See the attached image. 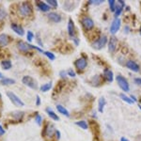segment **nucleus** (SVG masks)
<instances>
[{
    "mask_svg": "<svg viewBox=\"0 0 141 141\" xmlns=\"http://www.w3.org/2000/svg\"><path fill=\"white\" fill-rule=\"evenodd\" d=\"M32 11H33L32 6L30 5V3L28 2H24L20 6V8H19L20 14L24 17L28 16L30 14H32Z\"/></svg>",
    "mask_w": 141,
    "mask_h": 141,
    "instance_id": "obj_1",
    "label": "nucleus"
},
{
    "mask_svg": "<svg viewBox=\"0 0 141 141\" xmlns=\"http://www.w3.org/2000/svg\"><path fill=\"white\" fill-rule=\"evenodd\" d=\"M107 43V37L105 35L102 36L101 38H99L97 41H95L91 46L93 49H96V50H100V49H103V47L105 46V44Z\"/></svg>",
    "mask_w": 141,
    "mask_h": 141,
    "instance_id": "obj_2",
    "label": "nucleus"
},
{
    "mask_svg": "<svg viewBox=\"0 0 141 141\" xmlns=\"http://www.w3.org/2000/svg\"><path fill=\"white\" fill-rule=\"evenodd\" d=\"M116 80L118 82V85L119 86V87L123 91H126L128 92L129 90H130V86H129V83L126 79L121 75H118L116 76Z\"/></svg>",
    "mask_w": 141,
    "mask_h": 141,
    "instance_id": "obj_3",
    "label": "nucleus"
},
{
    "mask_svg": "<svg viewBox=\"0 0 141 141\" xmlns=\"http://www.w3.org/2000/svg\"><path fill=\"white\" fill-rule=\"evenodd\" d=\"M22 82H23V84L25 85L27 87H30V89H32V90H37V89H38L37 82H36L31 76H28V75L24 76L22 79Z\"/></svg>",
    "mask_w": 141,
    "mask_h": 141,
    "instance_id": "obj_4",
    "label": "nucleus"
},
{
    "mask_svg": "<svg viewBox=\"0 0 141 141\" xmlns=\"http://www.w3.org/2000/svg\"><path fill=\"white\" fill-rule=\"evenodd\" d=\"M7 96L8 97V99L12 102L16 106H24V103L15 93H13L12 91H8L7 92Z\"/></svg>",
    "mask_w": 141,
    "mask_h": 141,
    "instance_id": "obj_5",
    "label": "nucleus"
},
{
    "mask_svg": "<svg viewBox=\"0 0 141 141\" xmlns=\"http://www.w3.org/2000/svg\"><path fill=\"white\" fill-rule=\"evenodd\" d=\"M81 23H82V25L85 27V29H87V30L92 29L93 27H94V22H93V20L87 16L82 18Z\"/></svg>",
    "mask_w": 141,
    "mask_h": 141,
    "instance_id": "obj_6",
    "label": "nucleus"
},
{
    "mask_svg": "<svg viewBox=\"0 0 141 141\" xmlns=\"http://www.w3.org/2000/svg\"><path fill=\"white\" fill-rule=\"evenodd\" d=\"M120 23H121V21L119 18H115L114 21L111 24V27H110V33L111 34H116L119 31V27H120Z\"/></svg>",
    "mask_w": 141,
    "mask_h": 141,
    "instance_id": "obj_7",
    "label": "nucleus"
},
{
    "mask_svg": "<svg viewBox=\"0 0 141 141\" xmlns=\"http://www.w3.org/2000/svg\"><path fill=\"white\" fill-rule=\"evenodd\" d=\"M74 65H75L76 69H78V70H84L87 66V61L85 57H80L74 62Z\"/></svg>",
    "mask_w": 141,
    "mask_h": 141,
    "instance_id": "obj_8",
    "label": "nucleus"
},
{
    "mask_svg": "<svg viewBox=\"0 0 141 141\" xmlns=\"http://www.w3.org/2000/svg\"><path fill=\"white\" fill-rule=\"evenodd\" d=\"M125 65H126V67H127L128 69H130L131 70H133L135 73H138L139 70H140L138 64L136 62H135V61H133V60H129V61H127Z\"/></svg>",
    "mask_w": 141,
    "mask_h": 141,
    "instance_id": "obj_9",
    "label": "nucleus"
},
{
    "mask_svg": "<svg viewBox=\"0 0 141 141\" xmlns=\"http://www.w3.org/2000/svg\"><path fill=\"white\" fill-rule=\"evenodd\" d=\"M117 46H118V41L117 39L115 38V37H112L110 39V41H109V43H108V49H109V52L110 53H114L116 51V49H117Z\"/></svg>",
    "mask_w": 141,
    "mask_h": 141,
    "instance_id": "obj_10",
    "label": "nucleus"
},
{
    "mask_svg": "<svg viewBox=\"0 0 141 141\" xmlns=\"http://www.w3.org/2000/svg\"><path fill=\"white\" fill-rule=\"evenodd\" d=\"M125 7V3L124 1H122V0H119V3H118V5L116 6V11H115V15H116V18H119V16L121 14L122 12V10L123 8Z\"/></svg>",
    "mask_w": 141,
    "mask_h": 141,
    "instance_id": "obj_11",
    "label": "nucleus"
},
{
    "mask_svg": "<svg viewBox=\"0 0 141 141\" xmlns=\"http://www.w3.org/2000/svg\"><path fill=\"white\" fill-rule=\"evenodd\" d=\"M17 47H18V49H19L21 52H28L31 49V47H30V44H27L25 43V42H24V41H19L18 43H17Z\"/></svg>",
    "mask_w": 141,
    "mask_h": 141,
    "instance_id": "obj_12",
    "label": "nucleus"
},
{
    "mask_svg": "<svg viewBox=\"0 0 141 141\" xmlns=\"http://www.w3.org/2000/svg\"><path fill=\"white\" fill-rule=\"evenodd\" d=\"M47 16H48V19L50 21H52V22L54 23H59L61 21V16H60L59 14L56 13V12H50Z\"/></svg>",
    "mask_w": 141,
    "mask_h": 141,
    "instance_id": "obj_13",
    "label": "nucleus"
},
{
    "mask_svg": "<svg viewBox=\"0 0 141 141\" xmlns=\"http://www.w3.org/2000/svg\"><path fill=\"white\" fill-rule=\"evenodd\" d=\"M11 29L13 30L16 34H18V35L23 36L24 34V31L21 25H18V24H11Z\"/></svg>",
    "mask_w": 141,
    "mask_h": 141,
    "instance_id": "obj_14",
    "label": "nucleus"
},
{
    "mask_svg": "<svg viewBox=\"0 0 141 141\" xmlns=\"http://www.w3.org/2000/svg\"><path fill=\"white\" fill-rule=\"evenodd\" d=\"M10 42V39L8 36L6 34H0V47L7 46Z\"/></svg>",
    "mask_w": 141,
    "mask_h": 141,
    "instance_id": "obj_15",
    "label": "nucleus"
},
{
    "mask_svg": "<svg viewBox=\"0 0 141 141\" xmlns=\"http://www.w3.org/2000/svg\"><path fill=\"white\" fill-rule=\"evenodd\" d=\"M68 33L69 35L73 38L74 36V33H75V27H74V24H73V21L72 19H69V23H68Z\"/></svg>",
    "mask_w": 141,
    "mask_h": 141,
    "instance_id": "obj_16",
    "label": "nucleus"
},
{
    "mask_svg": "<svg viewBox=\"0 0 141 141\" xmlns=\"http://www.w3.org/2000/svg\"><path fill=\"white\" fill-rule=\"evenodd\" d=\"M103 74H104V77L108 82H113V79H114V74H113V72L109 69H105L103 70Z\"/></svg>",
    "mask_w": 141,
    "mask_h": 141,
    "instance_id": "obj_17",
    "label": "nucleus"
},
{
    "mask_svg": "<svg viewBox=\"0 0 141 141\" xmlns=\"http://www.w3.org/2000/svg\"><path fill=\"white\" fill-rule=\"evenodd\" d=\"M56 133L54 127L52 125H47L46 128H45V131H44V134L47 137H52L53 136V134Z\"/></svg>",
    "mask_w": 141,
    "mask_h": 141,
    "instance_id": "obj_18",
    "label": "nucleus"
},
{
    "mask_svg": "<svg viewBox=\"0 0 141 141\" xmlns=\"http://www.w3.org/2000/svg\"><path fill=\"white\" fill-rule=\"evenodd\" d=\"M38 8L40 11H43V12H47V11H50V7L47 5V3H43V2H39L37 4Z\"/></svg>",
    "mask_w": 141,
    "mask_h": 141,
    "instance_id": "obj_19",
    "label": "nucleus"
},
{
    "mask_svg": "<svg viewBox=\"0 0 141 141\" xmlns=\"http://www.w3.org/2000/svg\"><path fill=\"white\" fill-rule=\"evenodd\" d=\"M57 111L59 112L60 114L64 115V116H66V117H70L69 111L65 108V107H64V106L61 105V104H57Z\"/></svg>",
    "mask_w": 141,
    "mask_h": 141,
    "instance_id": "obj_20",
    "label": "nucleus"
},
{
    "mask_svg": "<svg viewBox=\"0 0 141 141\" xmlns=\"http://www.w3.org/2000/svg\"><path fill=\"white\" fill-rule=\"evenodd\" d=\"M46 112H47V114H48V116L51 118L52 119H54V120H59L58 116H57L51 108H46Z\"/></svg>",
    "mask_w": 141,
    "mask_h": 141,
    "instance_id": "obj_21",
    "label": "nucleus"
},
{
    "mask_svg": "<svg viewBox=\"0 0 141 141\" xmlns=\"http://www.w3.org/2000/svg\"><path fill=\"white\" fill-rule=\"evenodd\" d=\"M104 105H105V99H104L103 97L100 98V100H99V106H98L99 112L103 113V108H104Z\"/></svg>",
    "mask_w": 141,
    "mask_h": 141,
    "instance_id": "obj_22",
    "label": "nucleus"
},
{
    "mask_svg": "<svg viewBox=\"0 0 141 141\" xmlns=\"http://www.w3.org/2000/svg\"><path fill=\"white\" fill-rule=\"evenodd\" d=\"M52 87V82H49V83H46V84H43L40 87V90H41V92H47L48 90H51Z\"/></svg>",
    "mask_w": 141,
    "mask_h": 141,
    "instance_id": "obj_23",
    "label": "nucleus"
},
{
    "mask_svg": "<svg viewBox=\"0 0 141 141\" xmlns=\"http://www.w3.org/2000/svg\"><path fill=\"white\" fill-rule=\"evenodd\" d=\"M1 67L4 70H10L12 67V64H11V62L10 60H4V61L1 62Z\"/></svg>",
    "mask_w": 141,
    "mask_h": 141,
    "instance_id": "obj_24",
    "label": "nucleus"
},
{
    "mask_svg": "<svg viewBox=\"0 0 141 141\" xmlns=\"http://www.w3.org/2000/svg\"><path fill=\"white\" fill-rule=\"evenodd\" d=\"M15 83V80L14 79H11V78H3L1 79V81H0V84L2 85H13Z\"/></svg>",
    "mask_w": 141,
    "mask_h": 141,
    "instance_id": "obj_25",
    "label": "nucleus"
},
{
    "mask_svg": "<svg viewBox=\"0 0 141 141\" xmlns=\"http://www.w3.org/2000/svg\"><path fill=\"white\" fill-rule=\"evenodd\" d=\"M119 96H120V98L122 99V101H124V102H126L127 103H129V104H133L135 102H134L132 99H131V97H128V96H126L125 94H123V93H120L119 94Z\"/></svg>",
    "mask_w": 141,
    "mask_h": 141,
    "instance_id": "obj_26",
    "label": "nucleus"
},
{
    "mask_svg": "<svg viewBox=\"0 0 141 141\" xmlns=\"http://www.w3.org/2000/svg\"><path fill=\"white\" fill-rule=\"evenodd\" d=\"M75 124L77 125V126H79L81 129H83V130H87V121H85V120H79V121H76Z\"/></svg>",
    "mask_w": 141,
    "mask_h": 141,
    "instance_id": "obj_27",
    "label": "nucleus"
},
{
    "mask_svg": "<svg viewBox=\"0 0 141 141\" xmlns=\"http://www.w3.org/2000/svg\"><path fill=\"white\" fill-rule=\"evenodd\" d=\"M6 16H7V12H6V11L2 8V7H0V22L4 21Z\"/></svg>",
    "mask_w": 141,
    "mask_h": 141,
    "instance_id": "obj_28",
    "label": "nucleus"
},
{
    "mask_svg": "<svg viewBox=\"0 0 141 141\" xmlns=\"http://www.w3.org/2000/svg\"><path fill=\"white\" fill-rule=\"evenodd\" d=\"M108 4H109V8H110L111 11L115 12V11H116V1H115V0H109Z\"/></svg>",
    "mask_w": 141,
    "mask_h": 141,
    "instance_id": "obj_29",
    "label": "nucleus"
},
{
    "mask_svg": "<svg viewBox=\"0 0 141 141\" xmlns=\"http://www.w3.org/2000/svg\"><path fill=\"white\" fill-rule=\"evenodd\" d=\"M43 54L46 56L47 57H48L50 60H55V58H56V57H55V55L53 54V53H51V52H47V51H43Z\"/></svg>",
    "mask_w": 141,
    "mask_h": 141,
    "instance_id": "obj_30",
    "label": "nucleus"
},
{
    "mask_svg": "<svg viewBox=\"0 0 141 141\" xmlns=\"http://www.w3.org/2000/svg\"><path fill=\"white\" fill-rule=\"evenodd\" d=\"M47 5L49 7H53V8H57V2L56 0H47Z\"/></svg>",
    "mask_w": 141,
    "mask_h": 141,
    "instance_id": "obj_31",
    "label": "nucleus"
},
{
    "mask_svg": "<svg viewBox=\"0 0 141 141\" xmlns=\"http://www.w3.org/2000/svg\"><path fill=\"white\" fill-rule=\"evenodd\" d=\"M27 41H32L33 38H34V35H33V33L31 31H27Z\"/></svg>",
    "mask_w": 141,
    "mask_h": 141,
    "instance_id": "obj_32",
    "label": "nucleus"
},
{
    "mask_svg": "<svg viewBox=\"0 0 141 141\" xmlns=\"http://www.w3.org/2000/svg\"><path fill=\"white\" fill-rule=\"evenodd\" d=\"M35 119H36V121H37V123H38L39 125L41 124V121H42V118L41 117V115H39V114L36 115Z\"/></svg>",
    "mask_w": 141,
    "mask_h": 141,
    "instance_id": "obj_33",
    "label": "nucleus"
},
{
    "mask_svg": "<svg viewBox=\"0 0 141 141\" xmlns=\"http://www.w3.org/2000/svg\"><path fill=\"white\" fill-rule=\"evenodd\" d=\"M68 73L70 77H75V73H74V72H73V70H72V69H70V70H68V73Z\"/></svg>",
    "mask_w": 141,
    "mask_h": 141,
    "instance_id": "obj_34",
    "label": "nucleus"
},
{
    "mask_svg": "<svg viewBox=\"0 0 141 141\" xmlns=\"http://www.w3.org/2000/svg\"><path fill=\"white\" fill-rule=\"evenodd\" d=\"M103 0H99V1H94V0H91L90 1V4H95V5H98V4H101V3H103Z\"/></svg>",
    "mask_w": 141,
    "mask_h": 141,
    "instance_id": "obj_35",
    "label": "nucleus"
},
{
    "mask_svg": "<svg viewBox=\"0 0 141 141\" xmlns=\"http://www.w3.org/2000/svg\"><path fill=\"white\" fill-rule=\"evenodd\" d=\"M59 74H60V76H61V77H63V78H64V77H66V75H67V73H66L65 70H61V72L59 73Z\"/></svg>",
    "mask_w": 141,
    "mask_h": 141,
    "instance_id": "obj_36",
    "label": "nucleus"
},
{
    "mask_svg": "<svg viewBox=\"0 0 141 141\" xmlns=\"http://www.w3.org/2000/svg\"><path fill=\"white\" fill-rule=\"evenodd\" d=\"M4 134H5V130H4V128L0 125V136H2Z\"/></svg>",
    "mask_w": 141,
    "mask_h": 141,
    "instance_id": "obj_37",
    "label": "nucleus"
},
{
    "mask_svg": "<svg viewBox=\"0 0 141 141\" xmlns=\"http://www.w3.org/2000/svg\"><path fill=\"white\" fill-rule=\"evenodd\" d=\"M135 82H136V84L141 86V78H135Z\"/></svg>",
    "mask_w": 141,
    "mask_h": 141,
    "instance_id": "obj_38",
    "label": "nucleus"
},
{
    "mask_svg": "<svg viewBox=\"0 0 141 141\" xmlns=\"http://www.w3.org/2000/svg\"><path fill=\"white\" fill-rule=\"evenodd\" d=\"M36 104L37 105H40L41 104V99H40V96H37V102H36Z\"/></svg>",
    "mask_w": 141,
    "mask_h": 141,
    "instance_id": "obj_39",
    "label": "nucleus"
},
{
    "mask_svg": "<svg viewBox=\"0 0 141 141\" xmlns=\"http://www.w3.org/2000/svg\"><path fill=\"white\" fill-rule=\"evenodd\" d=\"M56 135H57V138L59 139L60 138V132H58V131H56Z\"/></svg>",
    "mask_w": 141,
    "mask_h": 141,
    "instance_id": "obj_40",
    "label": "nucleus"
},
{
    "mask_svg": "<svg viewBox=\"0 0 141 141\" xmlns=\"http://www.w3.org/2000/svg\"><path fill=\"white\" fill-rule=\"evenodd\" d=\"M130 97H131V99H132V100L134 101V102H136V97H135L134 95H131Z\"/></svg>",
    "mask_w": 141,
    "mask_h": 141,
    "instance_id": "obj_41",
    "label": "nucleus"
},
{
    "mask_svg": "<svg viewBox=\"0 0 141 141\" xmlns=\"http://www.w3.org/2000/svg\"><path fill=\"white\" fill-rule=\"evenodd\" d=\"M120 141H130V140H128L126 137H121V138H120Z\"/></svg>",
    "mask_w": 141,
    "mask_h": 141,
    "instance_id": "obj_42",
    "label": "nucleus"
},
{
    "mask_svg": "<svg viewBox=\"0 0 141 141\" xmlns=\"http://www.w3.org/2000/svg\"><path fill=\"white\" fill-rule=\"evenodd\" d=\"M0 78H1V79L4 78V77H3V74H2V73H0Z\"/></svg>",
    "mask_w": 141,
    "mask_h": 141,
    "instance_id": "obj_43",
    "label": "nucleus"
},
{
    "mask_svg": "<svg viewBox=\"0 0 141 141\" xmlns=\"http://www.w3.org/2000/svg\"><path fill=\"white\" fill-rule=\"evenodd\" d=\"M138 108H139V109H140V110H141V104H138Z\"/></svg>",
    "mask_w": 141,
    "mask_h": 141,
    "instance_id": "obj_44",
    "label": "nucleus"
},
{
    "mask_svg": "<svg viewBox=\"0 0 141 141\" xmlns=\"http://www.w3.org/2000/svg\"><path fill=\"white\" fill-rule=\"evenodd\" d=\"M140 35H141V29H140Z\"/></svg>",
    "mask_w": 141,
    "mask_h": 141,
    "instance_id": "obj_45",
    "label": "nucleus"
},
{
    "mask_svg": "<svg viewBox=\"0 0 141 141\" xmlns=\"http://www.w3.org/2000/svg\"><path fill=\"white\" fill-rule=\"evenodd\" d=\"M140 102H141V100H140Z\"/></svg>",
    "mask_w": 141,
    "mask_h": 141,
    "instance_id": "obj_46",
    "label": "nucleus"
}]
</instances>
